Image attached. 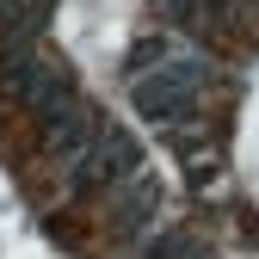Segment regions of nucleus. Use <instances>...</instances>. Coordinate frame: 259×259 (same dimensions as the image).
<instances>
[{
  "label": "nucleus",
  "mask_w": 259,
  "mask_h": 259,
  "mask_svg": "<svg viewBox=\"0 0 259 259\" xmlns=\"http://www.w3.org/2000/svg\"><path fill=\"white\" fill-rule=\"evenodd\" d=\"M0 87H7L19 105H31L37 117H50V111H62V105L74 99V93H68V74H62L50 56H37L31 44H19V50L0 56Z\"/></svg>",
  "instance_id": "nucleus-1"
},
{
  "label": "nucleus",
  "mask_w": 259,
  "mask_h": 259,
  "mask_svg": "<svg viewBox=\"0 0 259 259\" xmlns=\"http://www.w3.org/2000/svg\"><path fill=\"white\" fill-rule=\"evenodd\" d=\"M130 173H136V142H130L117 123H99L93 142L68 160V185H74V191H99V185L130 179Z\"/></svg>",
  "instance_id": "nucleus-2"
},
{
  "label": "nucleus",
  "mask_w": 259,
  "mask_h": 259,
  "mask_svg": "<svg viewBox=\"0 0 259 259\" xmlns=\"http://www.w3.org/2000/svg\"><path fill=\"white\" fill-rule=\"evenodd\" d=\"M198 93H204V68L198 62H167V68H154L136 80V111L148 123H173L179 111L198 105Z\"/></svg>",
  "instance_id": "nucleus-3"
},
{
  "label": "nucleus",
  "mask_w": 259,
  "mask_h": 259,
  "mask_svg": "<svg viewBox=\"0 0 259 259\" xmlns=\"http://www.w3.org/2000/svg\"><path fill=\"white\" fill-rule=\"evenodd\" d=\"M93 130H99V117H93L87 105H74V99H68L62 111H50V117H44V148L62 160V167H68V160L93 142Z\"/></svg>",
  "instance_id": "nucleus-4"
},
{
  "label": "nucleus",
  "mask_w": 259,
  "mask_h": 259,
  "mask_svg": "<svg viewBox=\"0 0 259 259\" xmlns=\"http://www.w3.org/2000/svg\"><path fill=\"white\" fill-rule=\"evenodd\" d=\"M154 204H160V185L142 179V173H130V179H123V204L111 210V222L130 235V229H142V222H154Z\"/></svg>",
  "instance_id": "nucleus-5"
}]
</instances>
